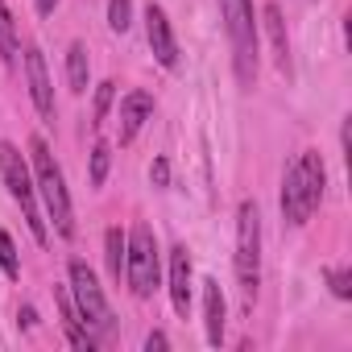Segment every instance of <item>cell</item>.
<instances>
[{
	"label": "cell",
	"mask_w": 352,
	"mask_h": 352,
	"mask_svg": "<svg viewBox=\"0 0 352 352\" xmlns=\"http://www.w3.org/2000/svg\"><path fill=\"white\" fill-rule=\"evenodd\" d=\"M54 5H58V0H38V13H42V17H50V13H54Z\"/></svg>",
	"instance_id": "cell-26"
},
{
	"label": "cell",
	"mask_w": 352,
	"mask_h": 352,
	"mask_svg": "<svg viewBox=\"0 0 352 352\" xmlns=\"http://www.w3.org/2000/svg\"><path fill=\"white\" fill-rule=\"evenodd\" d=\"M323 179H327V170H323L319 149H302L294 157V166L286 170V179H282V216H286V224L302 228L311 220V212L323 199Z\"/></svg>",
	"instance_id": "cell-1"
},
{
	"label": "cell",
	"mask_w": 352,
	"mask_h": 352,
	"mask_svg": "<svg viewBox=\"0 0 352 352\" xmlns=\"http://www.w3.org/2000/svg\"><path fill=\"white\" fill-rule=\"evenodd\" d=\"M108 166H112V145L108 141H96L91 145V187H104Z\"/></svg>",
	"instance_id": "cell-18"
},
{
	"label": "cell",
	"mask_w": 352,
	"mask_h": 352,
	"mask_svg": "<svg viewBox=\"0 0 352 352\" xmlns=\"http://www.w3.org/2000/svg\"><path fill=\"white\" fill-rule=\"evenodd\" d=\"M236 282H241L245 307H253L261 286V212L253 199L236 208Z\"/></svg>",
	"instance_id": "cell-4"
},
{
	"label": "cell",
	"mask_w": 352,
	"mask_h": 352,
	"mask_svg": "<svg viewBox=\"0 0 352 352\" xmlns=\"http://www.w3.org/2000/svg\"><path fill=\"white\" fill-rule=\"evenodd\" d=\"M220 17H224V34H228V46H232L236 83L253 87V79H257V21H253V5L249 0H220Z\"/></svg>",
	"instance_id": "cell-2"
},
{
	"label": "cell",
	"mask_w": 352,
	"mask_h": 352,
	"mask_svg": "<svg viewBox=\"0 0 352 352\" xmlns=\"http://www.w3.org/2000/svg\"><path fill=\"white\" fill-rule=\"evenodd\" d=\"M30 157H34V174H38V191L46 199V212L58 228V236H75V212H71V195L63 183V170L50 153V145L42 137H30Z\"/></svg>",
	"instance_id": "cell-3"
},
{
	"label": "cell",
	"mask_w": 352,
	"mask_h": 352,
	"mask_svg": "<svg viewBox=\"0 0 352 352\" xmlns=\"http://www.w3.org/2000/svg\"><path fill=\"white\" fill-rule=\"evenodd\" d=\"M87 79H91L87 46H83V42H71V50H67V83H71V91L83 96V91H87Z\"/></svg>",
	"instance_id": "cell-15"
},
{
	"label": "cell",
	"mask_w": 352,
	"mask_h": 352,
	"mask_svg": "<svg viewBox=\"0 0 352 352\" xmlns=\"http://www.w3.org/2000/svg\"><path fill=\"white\" fill-rule=\"evenodd\" d=\"M0 270H5V278H21V261H17V245L13 236L0 228Z\"/></svg>",
	"instance_id": "cell-20"
},
{
	"label": "cell",
	"mask_w": 352,
	"mask_h": 352,
	"mask_svg": "<svg viewBox=\"0 0 352 352\" xmlns=\"http://www.w3.org/2000/svg\"><path fill=\"white\" fill-rule=\"evenodd\" d=\"M124 278H129V290L137 298H149L162 282V270H157V236L149 224H137L124 241Z\"/></svg>",
	"instance_id": "cell-7"
},
{
	"label": "cell",
	"mask_w": 352,
	"mask_h": 352,
	"mask_svg": "<svg viewBox=\"0 0 352 352\" xmlns=\"http://www.w3.org/2000/svg\"><path fill=\"white\" fill-rule=\"evenodd\" d=\"M145 38H149L153 58H157L166 71L179 67V42H174L170 17H166V9H162V5H149V9H145Z\"/></svg>",
	"instance_id": "cell-8"
},
{
	"label": "cell",
	"mask_w": 352,
	"mask_h": 352,
	"mask_svg": "<svg viewBox=\"0 0 352 352\" xmlns=\"http://www.w3.org/2000/svg\"><path fill=\"white\" fill-rule=\"evenodd\" d=\"M204 323H208V344H224V323H228V307H224V290L216 278H204Z\"/></svg>",
	"instance_id": "cell-12"
},
{
	"label": "cell",
	"mask_w": 352,
	"mask_h": 352,
	"mask_svg": "<svg viewBox=\"0 0 352 352\" xmlns=\"http://www.w3.org/2000/svg\"><path fill=\"white\" fill-rule=\"evenodd\" d=\"M112 96H116V83H112V79H104V83L96 87V108H91V124H96V129H104L108 108H112Z\"/></svg>",
	"instance_id": "cell-19"
},
{
	"label": "cell",
	"mask_w": 352,
	"mask_h": 352,
	"mask_svg": "<svg viewBox=\"0 0 352 352\" xmlns=\"http://www.w3.org/2000/svg\"><path fill=\"white\" fill-rule=\"evenodd\" d=\"M170 302L187 319V311H191V253H187V245L170 249Z\"/></svg>",
	"instance_id": "cell-10"
},
{
	"label": "cell",
	"mask_w": 352,
	"mask_h": 352,
	"mask_svg": "<svg viewBox=\"0 0 352 352\" xmlns=\"http://www.w3.org/2000/svg\"><path fill=\"white\" fill-rule=\"evenodd\" d=\"M67 278H71V302H75V311H79V323L96 336V344L104 340V336H112V311H108V298H104V290H100V282H96V274L87 270V261H71L67 265Z\"/></svg>",
	"instance_id": "cell-5"
},
{
	"label": "cell",
	"mask_w": 352,
	"mask_h": 352,
	"mask_svg": "<svg viewBox=\"0 0 352 352\" xmlns=\"http://www.w3.org/2000/svg\"><path fill=\"white\" fill-rule=\"evenodd\" d=\"M104 257H108V274L120 282V270H124V236H120V228H108V236H104Z\"/></svg>",
	"instance_id": "cell-16"
},
{
	"label": "cell",
	"mask_w": 352,
	"mask_h": 352,
	"mask_svg": "<svg viewBox=\"0 0 352 352\" xmlns=\"http://www.w3.org/2000/svg\"><path fill=\"white\" fill-rule=\"evenodd\" d=\"M0 179H5L9 195L21 204V212H25V224H30L34 241H38V245H46V241H50V232H46V220H42V212H38V204H34V179H30V166H25V153H21L13 141H0Z\"/></svg>",
	"instance_id": "cell-6"
},
{
	"label": "cell",
	"mask_w": 352,
	"mask_h": 352,
	"mask_svg": "<svg viewBox=\"0 0 352 352\" xmlns=\"http://www.w3.org/2000/svg\"><path fill=\"white\" fill-rule=\"evenodd\" d=\"M0 58L5 63L17 58V30H13V13L5 9V0H0Z\"/></svg>",
	"instance_id": "cell-17"
},
{
	"label": "cell",
	"mask_w": 352,
	"mask_h": 352,
	"mask_svg": "<svg viewBox=\"0 0 352 352\" xmlns=\"http://www.w3.org/2000/svg\"><path fill=\"white\" fill-rule=\"evenodd\" d=\"M17 323H21V327H34V323H38V311H34V307H21V311H17Z\"/></svg>",
	"instance_id": "cell-25"
},
{
	"label": "cell",
	"mask_w": 352,
	"mask_h": 352,
	"mask_svg": "<svg viewBox=\"0 0 352 352\" xmlns=\"http://www.w3.org/2000/svg\"><path fill=\"white\" fill-rule=\"evenodd\" d=\"M145 348H149V352H153V348H170L166 331H149V336H145Z\"/></svg>",
	"instance_id": "cell-24"
},
{
	"label": "cell",
	"mask_w": 352,
	"mask_h": 352,
	"mask_svg": "<svg viewBox=\"0 0 352 352\" xmlns=\"http://www.w3.org/2000/svg\"><path fill=\"white\" fill-rule=\"evenodd\" d=\"M108 25L116 34H124L133 25V0H108Z\"/></svg>",
	"instance_id": "cell-21"
},
{
	"label": "cell",
	"mask_w": 352,
	"mask_h": 352,
	"mask_svg": "<svg viewBox=\"0 0 352 352\" xmlns=\"http://www.w3.org/2000/svg\"><path fill=\"white\" fill-rule=\"evenodd\" d=\"M58 311H63V331H67V340H71V348H96V336L79 323V311H75V302H71V294L67 290H58Z\"/></svg>",
	"instance_id": "cell-14"
},
{
	"label": "cell",
	"mask_w": 352,
	"mask_h": 352,
	"mask_svg": "<svg viewBox=\"0 0 352 352\" xmlns=\"http://www.w3.org/2000/svg\"><path fill=\"white\" fill-rule=\"evenodd\" d=\"M25 79H30V96H34V108L46 124H54V91H50V75H46V58L38 46L25 50Z\"/></svg>",
	"instance_id": "cell-9"
},
{
	"label": "cell",
	"mask_w": 352,
	"mask_h": 352,
	"mask_svg": "<svg viewBox=\"0 0 352 352\" xmlns=\"http://www.w3.org/2000/svg\"><path fill=\"white\" fill-rule=\"evenodd\" d=\"M327 286L336 298H352V274L348 270H327Z\"/></svg>",
	"instance_id": "cell-22"
},
{
	"label": "cell",
	"mask_w": 352,
	"mask_h": 352,
	"mask_svg": "<svg viewBox=\"0 0 352 352\" xmlns=\"http://www.w3.org/2000/svg\"><path fill=\"white\" fill-rule=\"evenodd\" d=\"M149 179H153V187H170V162H166V157H153Z\"/></svg>",
	"instance_id": "cell-23"
},
{
	"label": "cell",
	"mask_w": 352,
	"mask_h": 352,
	"mask_svg": "<svg viewBox=\"0 0 352 352\" xmlns=\"http://www.w3.org/2000/svg\"><path fill=\"white\" fill-rule=\"evenodd\" d=\"M149 116H153V96L149 91H129L120 100V145H129Z\"/></svg>",
	"instance_id": "cell-11"
},
{
	"label": "cell",
	"mask_w": 352,
	"mask_h": 352,
	"mask_svg": "<svg viewBox=\"0 0 352 352\" xmlns=\"http://www.w3.org/2000/svg\"><path fill=\"white\" fill-rule=\"evenodd\" d=\"M261 25H265V34H270V46H274V63H278V71H282V75H290V38H286L282 9L274 5V0L261 9Z\"/></svg>",
	"instance_id": "cell-13"
}]
</instances>
